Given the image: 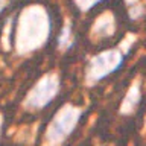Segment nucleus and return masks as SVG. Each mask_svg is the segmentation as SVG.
I'll return each instance as SVG.
<instances>
[{"label": "nucleus", "mask_w": 146, "mask_h": 146, "mask_svg": "<svg viewBox=\"0 0 146 146\" xmlns=\"http://www.w3.org/2000/svg\"><path fill=\"white\" fill-rule=\"evenodd\" d=\"M3 6H5V0H0V11L3 9Z\"/></svg>", "instance_id": "5"}, {"label": "nucleus", "mask_w": 146, "mask_h": 146, "mask_svg": "<svg viewBox=\"0 0 146 146\" xmlns=\"http://www.w3.org/2000/svg\"><path fill=\"white\" fill-rule=\"evenodd\" d=\"M123 56L117 52L102 53L90 62V76L94 81H100L122 67Z\"/></svg>", "instance_id": "2"}, {"label": "nucleus", "mask_w": 146, "mask_h": 146, "mask_svg": "<svg viewBox=\"0 0 146 146\" xmlns=\"http://www.w3.org/2000/svg\"><path fill=\"white\" fill-rule=\"evenodd\" d=\"M96 2H100V0H79V3H81L84 8H88V6H91V5L96 3Z\"/></svg>", "instance_id": "4"}, {"label": "nucleus", "mask_w": 146, "mask_h": 146, "mask_svg": "<svg viewBox=\"0 0 146 146\" xmlns=\"http://www.w3.org/2000/svg\"><path fill=\"white\" fill-rule=\"evenodd\" d=\"M79 117H81V111H78L75 108H66L53 120L52 126H50V131H49V139L52 141L64 140L75 129Z\"/></svg>", "instance_id": "1"}, {"label": "nucleus", "mask_w": 146, "mask_h": 146, "mask_svg": "<svg viewBox=\"0 0 146 146\" xmlns=\"http://www.w3.org/2000/svg\"><path fill=\"white\" fill-rule=\"evenodd\" d=\"M58 93V82L55 78L47 76L31 91L27 98V107L31 108H44L47 104L52 102L55 94Z\"/></svg>", "instance_id": "3"}, {"label": "nucleus", "mask_w": 146, "mask_h": 146, "mask_svg": "<svg viewBox=\"0 0 146 146\" xmlns=\"http://www.w3.org/2000/svg\"><path fill=\"white\" fill-rule=\"evenodd\" d=\"M0 128H2V122H0Z\"/></svg>", "instance_id": "6"}]
</instances>
